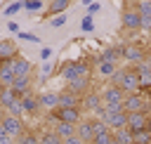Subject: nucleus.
<instances>
[{"label":"nucleus","instance_id":"nucleus-1","mask_svg":"<svg viewBox=\"0 0 151 144\" xmlns=\"http://www.w3.org/2000/svg\"><path fill=\"white\" fill-rule=\"evenodd\" d=\"M109 85H116L123 90V94H137L139 90V76L134 73V66H125V68H116L113 78L109 80Z\"/></svg>","mask_w":151,"mask_h":144},{"label":"nucleus","instance_id":"nucleus-2","mask_svg":"<svg viewBox=\"0 0 151 144\" xmlns=\"http://www.w3.org/2000/svg\"><path fill=\"white\" fill-rule=\"evenodd\" d=\"M123 99H125V94L116 85H106L101 90V109L104 111H111V113L113 111H123Z\"/></svg>","mask_w":151,"mask_h":144},{"label":"nucleus","instance_id":"nucleus-3","mask_svg":"<svg viewBox=\"0 0 151 144\" xmlns=\"http://www.w3.org/2000/svg\"><path fill=\"white\" fill-rule=\"evenodd\" d=\"M120 24H123V31H139V24H142V17L137 12V2H125L123 12H120Z\"/></svg>","mask_w":151,"mask_h":144},{"label":"nucleus","instance_id":"nucleus-4","mask_svg":"<svg viewBox=\"0 0 151 144\" xmlns=\"http://www.w3.org/2000/svg\"><path fill=\"white\" fill-rule=\"evenodd\" d=\"M120 57L125 61H134V66H137V64L146 61V50L139 42H125V45H120Z\"/></svg>","mask_w":151,"mask_h":144},{"label":"nucleus","instance_id":"nucleus-5","mask_svg":"<svg viewBox=\"0 0 151 144\" xmlns=\"http://www.w3.org/2000/svg\"><path fill=\"white\" fill-rule=\"evenodd\" d=\"M2 127L7 130V135H9V137H12L14 142H17V139H19V137H21V135H24V132L28 130V127H26V123H24V118L9 116V113H7L5 118H2Z\"/></svg>","mask_w":151,"mask_h":144},{"label":"nucleus","instance_id":"nucleus-6","mask_svg":"<svg viewBox=\"0 0 151 144\" xmlns=\"http://www.w3.org/2000/svg\"><path fill=\"white\" fill-rule=\"evenodd\" d=\"M123 111L130 116V113H149V106H146V99L142 94H127L123 99Z\"/></svg>","mask_w":151,"mask_h":144},{"label":"nucleus","instance_id":"nucleus-7","mask_svg":"<svg viewBox=\"0 0 151 144\" xmlns=\"http://www.w3.org/2000/svg\"><path fill=\"white\" fill-rule=\"evenodd\" d=\"M99 109H101V92H97V90H90V92L83 97V102H80V111H83V113H90V116H94Z\"/></svg>","mask_w":151,"mask_h":144},{"label":"nucleus","instance_id":"nucleus-8","mask_svg":"<svg viewBox=\"0 0 151 144\" xmlns=\"http://www.w3.org/2000/svg\"><path fill=\"white\" fill-rule=\"evenodd\" d=\"M76 137H78L83 144H92V139H94V123H92V118H83V120L78 123Z\"/></svg>","mask_w":151,"mask_h":144},{"label":"nucleus","instance_id":"nucleus-9","mask_svg":"<svg viewBox=\"0 0 151 144\" xmlns=\"http://www.w3.org/2000/svg\"><path fill=\"white\" fill-rule=\"evenodd\" d=\"M64 90H68V92H73V94H78V97H85V94L92 90V78H76V80L66 83Z\"/></svg>","mask_w":151,"mask_h":144},{"label":"nucleus","instance_id":"nucleus-10","mask_svg":"<svg viewBox=\"0 0 151 144\" xmlns=\"http://www.w3.org/2000/svg\"><path fill=\"white\" fill-rule=\"evenodd\" d=\"M54 113H57V120H61V123H71V125H78V123L85 118L80 109H54Z\"/></svg>","mask_w":151,"mask_h":144},{"label":"nucleus","instance_id":"nucleus-11","mask_svg":"<svg viewBox=\"0 0 151 144\" xmlns=\"http://www.w3.org/2000/svg\"><path fill=\"white\" fill-rule=\"evenodd\" d=\"M146 120H149V113H144V111H142V113H130L125 127H127L132 135H137V132H144V130H146Z\"/></svg>","mask_w":151,"mask_h":144},{"label":"nucleus","instance_id":"nucleus-12","mask_svg":"<svg viewBox=\"0 0 151 144\" xmlns=\"http://www.w3.org/2000/svg\"><path fill=\"white\" fill-rule=\"evenodd\" d=\"M12 71H14V78H21V76H31V73H33V64H31L26 57L17 54V57L12 59Z\"/></svg>","mask_w":151,"mask_h":144},{"label":"nucleus","instance_id":"nucleus-13","mask_svg":"<svg viewBox=\"0 0 151 144\" xmlns=\"http://www.w3.org/2000/svg\"><path fill=\"white\" fill-rule=\"evenodd\" d=\"M80 102H83V97H78V94L68 92V90H61L59 92V106L57 109H80Z\"/></svg>","mask_w":151,"mask_h":144},{"label":"nucleus","instance_id":"nucleus-14","mask_svg":"<svg viewBox=\"0 0 151 144\" xmlns=\"http://www.w3.org/2000/svg\"><path fill=\"white\" fill-rule=\"evenodd\" d=\"M21 109H24V116H35L40 111V102H38V94L33 92H26L21 97Z\"/></svg>","mask_w":151,"mask_h":144},{"label":"nucleus","instance_id":"nucleus-15","mask_svg":"<svg viewBox=\"0 0 151 144\" xmlns=\"http://www.w3.org/2000/svg\"><path fill=\"white\" fill-rule=\"evenodd\" d=\"M120 59V47H104L101 54L94 59V66L97 64H116Z\"/></svg>","mask_w":151,"mask_h":144},{"label":"nucleus","instance_id":"nucleus-16","mask_svg":"<svg viewBox=\"0 0 151 144\" xmlns=\"http://www.w3.org/2000/svg\"><path fill=\"white\" fill-rule=\"evenodd\" d=\"M68 5H71V0H52V2H47V7H45V17H59V14H66Z\"/></svg>","mask_w":151,"mask_h":144},{"label":"nucleus","instance_id":"nucleus-17","mask_svg":"<svg viewBox=\"0 0 151 144\" xmlns=\"http://www.w3.org/2000/svg\"><path fill=\"white\" fill-rule=\"evenodd\" d=\"M9 90L17 94V97H24L26 92H31V76H21V78H14Z\"/></svg>","mask_w":151,"mask_h":144},{"label":"nucleus","instance_id":"nucleus-18","mask_svg":"<svg viewBox=\"0 0 151 144\" xmlns=\"http://www.w3.org/2000/svg\"><path fill=\"white\" fill-rule=\"evenodd\" d=\"M38 102H40V109H47V113H50L59 106V92H42V94H38Z\"/></svg>","mask_w":151,"mask_h":144},{"label":"nucleus","instance_id":"nucleus-19","mask_svg":"<svg viewBox=\"0 0 151 144\" xmlns=\"http://www.w3.org/2000/svg\"><path fill=\"white\" fill-rule=\"evenodd\" d=\"M19 54V47L14 40H0V59H14Z\"/></svg>","mask_w":151,"mask_h":144},{"label":"nucleus","instance_id":"nucleus-20","mask_svg":"<svg viewBox=\"0 0 151 144\" xmlns=\"http://www.w3.org/2000/svg\"><path fill=\"white\" fill-rule=\"evenodd\" d=\"M38 144H64V139H61L54 130L45 127L42 132H38Z\"/></svg>","mask_w":151,"mask_h":144},{"label":"nucleus","instance_id":"nucleus-21","mask_svg":"<svg viewBox=\"0 0 151 144\" xmlns=\"http://www.w3.org/2000/svg\"><path fill=\"white\" fill-rule=\"evenodd\" d=\"M59 76L66 80V83H71V80H76L78 78V61H66L64 66H61V71H59Z\"/></svg>","mask_w":151,"mask_h":144},{"label":"nucleus","instance_id":"nucleus-22","mask_svg":"<svg viewBox=\"0 0 151 144\" xmlns=\"http://www.w3.org/2000/svg\"><path fill=\"white\" fill-rule=\"evenodd\" d=\"M76 127H78V125H71V123H61V120H59V123L54 125V132H57L61 139H68V137H76Z\"/></svg>","mask_w":151,"mask_h":144},{"label":"nucleus","instance_id":"nucleus-23","mask_svg":"<svg viewBox=\"0 0 151 144\" xmlns=\"http://www.w3.org/2000/svg\"><path fill=\"white\" fill-rule=\"evenodd\" d=\"M116 64H97V76L99 78H104V80H111L113 78V73H116Z\"/></svg>","mask_w":151,"mask_h":144},{"label":"nucleus","instance_id":"nucleus-24","mask_svg":"<svg viewBox=\"0 0 151 144\" xmlns=\"http://www.w3.org/2000/svg\"><path fill=\"white\" fill-rule=\"evenodd\" d=\"M113 139H116L118 144H132V132H130L127 127L116 130V132H113Z\"/></svg>","mask_w":151,"mask_h":144},{"label":"nucleus","instance_id":"nucleus-25","mask_svg":"<svg viewBox=\"0 0 151 144\" xmlns=\"http://www.w3.org/2000/svg\"><path fill=\"white\" fill-rule=\"evenodd\" d=\"M45 7H47V2H42V0H24L26 12H42Z\"/></svg>","mask_w":151,"mask_h":144},{"label":"nucleus","instance_id":"nucleus-26","mask_svg":"<svg viewBox=\"0 0 151 144\" xmlns=\"http://www.w3.org/2000/svg\"><path fill=\"white\" fill-rule=\"evenodd\" d=\"M14 144H38V132H33V130H26Z\"/></svg>","mask_w":151,"mask_h":144},{"label":"nucleus","instance_id":"nucleus-27","mask_svg":"<svg viewBox=\"0 0 151 144\" xmlns=\"http://www.w3.org/2000/svg\"><path fill=\"white\" fill-rule=\"evenodd\" d=\"M19 9H24V0H14V2H9V7H5L2 14H5V17H12V14H17Z\"/></svg>","mask_w":151,"mask_h":144},{"label":"nucleus","instance_id":"nucleus-28","mask_svg":"<svg viewBox=\"0 0 151 144\" xmlns=\"http://www.w3.org/2000/svg\"><path fill=\"white\" fill-rule=\"evenodd\" d=\"M111 139H113V132H111V130H106V132H99V135H94L92 144H111Z\"/></svg>","mask_w":151,"mask_h":144},{"label":"nucleus","instance_id":"nucleus-29","mask_svg":"<svg viewBox=\"0 0 151 144\" xmlns=\"http://www.w3.org/2000/svg\"><path fill=\"white\" fill-rule=\"evenodd\" d=\"M137 12H139V17H149V19H151V0L137 2Z\"/></svg>","mask_w":151,"mask_h":144},{"label":"nucleus","instance_id":"nucleus-30","mask_svg":"<svg viewBox=\"0 0 151 144\" xmlns=\"http://www.w3.org/2000/svg\"><path fill=\"white\" fill-rule=\"evenodd\" d=\"M80 31H85V33H90V31H94V17H90V14H85V17H83V21H80Z\"/></svg>","mask_w":151,"mask_h":144},{"label":"nucleus","instance_id":"nucleus-31","mask_svg":"<svg viewBox=\"0 0 151 144\" xmlns=\"http://www.w3.org/2000/svg\"><path fill=\"white\" fill-rule=\"evenodd\" d=\"M17 38H19V40H26V42H40V38H38L35 33H28V31H19Z\"/></svg>","mask_w":151,"mask_h":144},{"label":"nucleus","instance_id":"nucleus-32","mask_svg":"<svg viewBox=\"0 0 151 144\" xmlns=\"http://www.w3.org/2000/svg\"><path fill=\"white\" fill-rule=\"evenodd\" d=\"M64 24H66V14H59V17H52L50 19V26L52 28H61Z\"/></svg>","mask_w":151,"mask_h":144},{"label":"nucleus","instance_id":"nucleus-33","mask_svg":"<svg viewBox=\"0 0 151 144\" xmlns=\"http://www.w3.org/2000/svg\"><path fill=\"white\" fill-rule=\"evenodd\" d=\"M0 144H14V139L7 135V130L2 127V123H0Z\"/></svg>","mask_w":151,"mask_h":144},{"label":"nucleus","instance_id":"nucleus-34","mask_svg":"<svg viewBox=\"0 0 151 144\" xmlns=\"http://www.w3.org/2000/svg\"><path fill=\"white\" fill-rule=\"evenodd\" d=\"M85 5H87V14H90V17H94V14L101 9V2H85Z\"/></svg>","mask_w":151,"mask_h":144},{"label":"nucleus","instance_id":"nucleus-35","mask_svg":"<svg viewBox=\"0 0 151 144\" xmlns=\"http://www.w3.org/2000/svg\"><path fill=\"white\" fill-rule=\"evenodd\" d=\"M7 31H9V33H14V35H17V33H19V24H17V21H12V19H9V21H7Z\"/></svg>","mask_w":151,"mask_h":144},{"label":"nucleus","instance_id":"nucleus-36","mask_svg":"<svg viewBox=\"0 0 151 144\" xmlns=\"http://www.w3.org/2000/svg\"><path fill=\"white\" fill-rule=\"evenodd\" d=\"M50 57H52V50H50V47H42V50H40V59H42V61H47Z\"/></svg>","mask_w":151,"mask_h":144},{"label":"nucleus","instance_id":"nucleus-37","mask_svg":"<svg viewBox=\"0 0 151 144\" xmlns=\"http://www.w3.org/2000/svg\"><path fill=\"white\" fill-rule=\"evenodd\" d=\"M64 144H83L78 137H68V139H64Z\"/></svg>","mask_w":151,"mask_h":144},{"label":"nucleus","instance_id":"nucleus-38","mask_svg":"<svg viewBox=\"0 0 151 144\" xmlns=\"http://www.w3.org/2000/svg\"><path fill=\"white\" fill-rule=\"evenodd\" d=\"M50 71H52V64L45 61V64H42V73H50Z\"/></svg>","mask_w":151,"mask_h":144},{"label":"nucleus","instance_id":"nucleus-39","mask_svg":"<svg viewBox=\"0 0 151 144\" xmlns=\"http://www.w3.org/2000/svg\"><path fill=\"white\" fill-rule=\"evenodd\" d=\"M146 132L151 135V113H149V120H146Z\"/></svg>","mask_w":151,"mask_h":144},{"label":"nucleus","instance_id":"nucleus-40","mask_svg":"<svg viewBox=\"0 0 151 144\" xmlns=\"http://www.w3.org/2000/svg\"><path fill=\"white\" fill-rule=\"evenodd\" d=\"M5 116H7V111H5L2 106H0V123H2V118H5Z\"/></svg>","mask_w":151,"mask_h":144},{"label":"nucleus","instance_id":"nucleus-41","mask_svg":"<svg viewBox=\"0 0 151 144\" xmlns=\"http://www.w3.org/2000/svg\"><path fill=\"white\" fill-rule=\"evenodd\" d=\"M146 61H149V64H151V52H149V54H146Z\"/></svg>","mask_w":151,"mask_h":144}]
</instances>
